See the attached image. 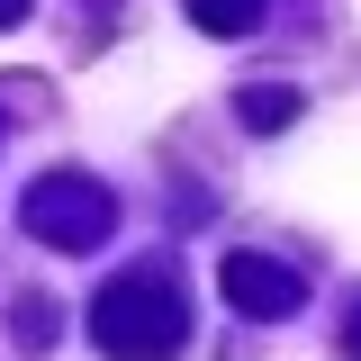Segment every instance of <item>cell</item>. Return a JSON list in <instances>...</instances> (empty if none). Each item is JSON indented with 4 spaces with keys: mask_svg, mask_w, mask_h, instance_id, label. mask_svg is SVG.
<instances>
[{
    "mask_svg": "<svg viewBox=\"0 0 361 361\" xmlns=\"http://www.w3.org/2000/svg\"><path fill=\"white\" fill-rule=\"evenodd\" d=\"M235 118H244L253 135H280L289 118H298V90H289V82H244V90H235Z\"/></svg>",
    "mask_w": 361,
    "mask_h": 361,
    "instance_id": "277c9868",
    "label": "cell"
},
{
    "mask_svg": "<svg viewBox=\"0 0 361 361\" xmlns=\"http://www.w3.org/2000/svg\"><path fill=\"white\" fill-rule=\"evenodd\" d=\"M343 353L361 361V298H353V325H343Z\"/></svg>",
    "mask_w": 361,
    "mask_h": 361,
    "instance_id": "8992f818",
    "label": "cell"
},
{
    "mask_svg": "<svg viewBox=\"0 0 361 361\" xmlns=\"http://www.w3.org/2000/svg\"><path fill=\"white\" fill-rule=\"evenodd\" d=\"M190 18H199L208 37H244V27L262 18V0H190Z\"/></svg>",
    "mask_w": 361,
    "mask_h": 361,
    "instance_id": "5b68a950",
    "label": "cell"
},
{
    "mask_svg": "<svg viewBox=\"0 0 361 361\" xmlns=\"http://www.w3.org/2000/svg\"><path fill=\"white\" fill-rule=\"evenodd\" d=\"M180 334H190V307H180V280L163 262L154 271H118L90 307V343L109 361H172Z\"/></svg>",
    "mask_w": 361,
    "mask_h": 361,
    "instance_id": "6da1fadb",
    "label": "cell"
},
{
    "mask_svg": "<svg viewBox=\"0 0 361 361\" xmlns=\"http://www.w3.org/2000/svg\"><path fill=\"white\" fill-rule=\"evenodd\" d=\"M18 18H27V0H0V27H18Z\"/></svg>",
    "mask_w": 361,
    "mask_h": 361,
    "instance_id": "52a82bcc",
    "label": "cell"
},
{
    "mask_svg": "<svg viewBox=\"0 0 361 361\" xmlns=\"http://www.w3.org/2000/svg\"><path fill=\"white\" fill-rule=\"evenodd\" d=\"M109 226H118V208H109V190L99 180H73V172H45L37 190H27V235H45V244H109Z\"/></svg>",
    "mask_w": 361,
    "mask_h": 361,
    "instance_id": "7a4b0ae2",
    "label": "cell"
},
{
    "mask_svg": "<svg viewBox=\"0 0 361 361\" xmlns=\"http://www.w3.org/2000/svg\"><path fill=\"white\" fill-rule=\"evenodd\" d=\"M217 289L235 316H289L298 298H307V280L280 262V253H226L217 262Z\"/></svg>",
    "mask_w": 361,
    "mask_h": 361,
    "instance_id": "3957f363",
    "label": "cell"
}]
</instances>
